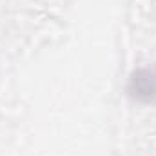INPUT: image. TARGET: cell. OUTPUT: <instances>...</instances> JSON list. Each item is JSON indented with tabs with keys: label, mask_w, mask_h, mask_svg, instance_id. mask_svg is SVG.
<instances>
[{
	"label": "cell",
	"mask_w": 156,
	"mask_h": 156,
	"mask_svg": "<svg viewBox=\"0 0 156 156\" xmlns=\"http://www.w3.org/2000/svg\"><path fill=\"white\" fill-rule=\"evenodd\" d=\"M127 96L142 105L156 104V67L140 66L131 71L125 85Z\"/></svg>",
	"instance_id": "6da1fadb"
}]
</instances>
